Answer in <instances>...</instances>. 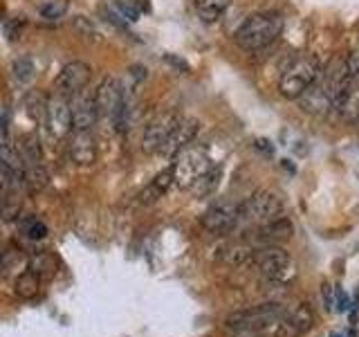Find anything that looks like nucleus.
I'll return each instance as SVG.
<instances>
[{"instance_id":"obj_3","label":"nucleus","mask_w":359,"mask_h":337,"mask_svg":"<svg viewBox=\"0 0 359 337\" xmlns=\"http://www.w3.org/2000/svg\"><path fill=\"white\" fill-rule=\"evenodd\" d=\"M319 67H321V63H319V59H314V56H299V59H294L278 79L280 95L285 99L297 101L314 84V79L319 74Z\"/></svg>"},{"instance_id":"obj_36","label":"nucleus","mask_w":359,"mask_h":337,"mask_svg":"<svg viewBox=\"0 0 359 337\" xmlns=\"http://www.w3.org/2000/svg\"><path fill=\"white\" fill-rule=\"evenodd\" d=\"M164 59H166L168 63H171V65H177L182 72H187V63H184V61H180V59H175V56H168V54L164 56Z\"/></svg>"},{"instance_id":"obj_21","label":"nucleus","mask_w":359,"mask_h":337,"mask_svg":"<svg viewBox=\"0 0 359 337\" xmlns=\"http://www.w3.org/2000/svg\"><path fill=\"white\" fill-rule=\"evenodd\" d=\"M18 153H20L22 164H25V171L43 166V149L34 135H22L18 140Z\"/></svg>"},{"instance_id":"obj_15","label":"nucleus","mask_w":359,"mask_h":337,"mask_svg":"<svg viewBox=\"0 0 359 337\" xmlns=\"http://www.w3.org/2000/svg\"><path fill=\"white\" fill-rule=\"evenodd\" d=\"M198 131H200V121L198 119H194V117H180L175 121L171 135H168V140H166L164 149H162V155L175 157L180 151L187 149L189 144H194Z\"/></svg>"},{"instance_id":"obj_10","label":"nucleus","mask_w":359,"mask_h":337,"mask_svg":"<svg viewBox=\"0 0 359 337\" xmlns=\"http://www.w3.org/2000/svg\"><path fill=\"white\" fill-rule=\"evenodd\" d=\"M45 126L52 133L54 140H63L72 131V115H70V99L61 93H54L45 106Z\"/></svg>"},{"instance_id":"obj_20","label":"nucleus","mask_w":359,"mask_h":337,"mask_svg":"<svg viewBox=\"0 0 359 337\" xmlns=\"http://www.w3.org/2000/svg\"><path fill=\"white\" fill-rule=\"evenodd\" d=\"M0 164L11 173V178L16 180L18 187H27L25 185V164L20 160L18 149H14L9 142H0Z\"/></svg>"},{"instance_id":"obj_18","label":"nucleus","mask_w":359,"mask_h":337,"mask_svg":"<svg viewBox=\"0 0 359 337\" xmlns=\"http://www.w3.org/2000/svg\"><path fill=\"white\" fill-rule=\"evenodd\" d=\"M337 112H339L341 121L351 124V126H359V84L351 81L348 88L339 95L334 104Z\"/></svg>"},{"instance_id":"obj_2","label":"nucleus","mask_w":359,"mask_h":337,"mask_svg":"<svg viewBox=\"0 0 359 337\" xmlns=\"http://www.w3.org/2000/svg\"><path fill=\"white\" fill-rule=\"evenodd\" d=\"M258 275H261L269 284H285V281L294 275V263L292 256L280 245H263L254 250L250 261Z\"/></svg>"},{"instance_id":"obj_28","label":"nucleus","mask_w":359,"mask_h":337,"mask_svg":"<svg viewBox=\"0 0 359 337\" xmlns=\"http://www.w3.org/2000/svg\"><path fill=\"white\" fill-rule=\"evenodd\" d=\"M45 106H48V99H45L41 93H32L25 97V108H27V115L34 121H45Z\"/></svg>"},{"instance_id":"obj_13","label":"nucleus","mask_w":359,"mask_h":337,"mask_svg":"<svg viewBox=\"0 0 359 337\" xmlns=\"http://www.w3.org/2000/svg\"><path fill=\"white\" fill-rule=\"evenodd\" d=\"M314 324V315L308 306H297L283 312L280 322L274 326L272 337H301L306 335Z\"/></svg>"},{"instance_id":"obj_24","label":"nucleus","mask_w":359,"mask_h":337,"mask_svg":"<svg viewBox=\"0 0 359 337\" xmlns=\"http://www.w3.org/2000/svg\"><path fill=\"white\" fill-rule=\"evenodd\" d=\"M218 183H220V166H211L207 173H202L196 180L194 187H191L189 191L194 196H198V198H207V196L213 194V191H216Z\"/></svg>"},{"instance_id":"obj_37","label":"nucleus","mask_w":359,"mask_h":337,"mask_svg":"<svg viewBox=\"0 0 359 337\" xmlns=\"http://www.w3.org/2000/svg\"><path fill=\"white\" fill-rule=\"evenodd\" d=\"M346 303H348L346 295H344V292H339V310H346V308H348V306H346Z\"/></svg>"},{"instance_id":"obj_9","label":"nucleus","mask_w":359,"mask_h":337,"mask_svg":"<svg viewBox=\"0 0 359 337\" xmlns=\"http://www.w3.org/2000/svg\"><path fill=\"white\" fill-rule=\"evenodd\" d=\"M180 117L175 112H160V115H155L149 124H146L144 128V135H142V151L146 155H155V153H162L164 144L168 140V135H171L175 121Z\"/></svg>"},{"instance_id":"obj_16","label":"nucleus","mask_w":359,"mask_h":337,"mask_svg":"<svg viewBox=\"0 0 359 337\" xmlns=\"http://www.w3.org/2000/svg\"><path fill=\"white\" fill-rule=\"evenodd\" d=\"M297 101L303 112H308V115H314V117H325L334 108V101L323 93V88L317 81H314Z\"/></svg>"},{"instance_id":"obj_32","label":"nucleus","mask_w":359,"mask_h":337,"mask_svg":"<svg viewBox=\"0 0 359 337\" xmlns=\"http://www.w3.org/2000/svg\"><path fill=\"white\" fill-rule=\"evenodd\" d=\"M22 232H25L32 241H41L48 236V227H45V225L36 218H29V220L22 223Z\"/></svg>"},{"instance_id":"obj_17","label":"nucleus","mask_w":359,"mask_h":337,"mask_svg":"<svg viewBox=\"0 0 359 337\" xmlns=\"http://www.w3.org/2000/svg\"><path fill=\"white\" fill-rule=\"evenodd\" d=\"M70 157L79 166H90L97 162V142L90 131H76L70 140Z\"/></svg>"},{"instance_id":"obj_27","label":"nucleus","mask_w":359,"mask_h":337,"mask_svg":"<svg viewBox=\"0 0 359 337\" xmlns=\"http://www.w3.org/2000/svg\"><path fill=\"white\" fill-rule=\"evenodd\" d=\"M14 290H16V295L22 297V299L36 297V292H39V277L34 275L32 270H27V272H22V275L16 279Z\"/></svg>"},{"instance_id":"obj_25","label":"nucleus","mask_w":359,"mask_h":337,"mask_svg":"<svg viewBox=\"0 0 359 337\" xmlns=\"http://www.w3.org/2000/svg\"><path fill=\"white\" fill-rule=\"evenodd\" d=\"M11 74L18 84L22 86H29L34 81V77H36V63L29 56H22V59H16L14 65H11Z\"/></svg>"},{"instance_id":"obj_4","label":"nucleus","mask_w":359,"mask_h":337,"mask_svg":"<svg viewBox=\"0 0 359 337\" xmlns=\"http://www.w3.org/2000/svg\"><path fill=\"white\" fill-rule=\"evenodd\" d=\"M211 160H209V153L202 149L198 144H189L187 149H182L173 160V185H177L180 189H191L194 187L196 180L207 173L211 168Z\"/></svg>"},{"instance_id":"obj_6","label":"nucleus","mask_w":359,"mask_h":337,"mask_svg":"<svg viewBox=\"0 0 359 337\" xmlns=\"http://www.w3.org/2000/svg\"><path fill=\"white\" fill-rule=\"evenodd\" d=\"M283 312H285V308L280 306V303H263V306L236 312L233 317H229V326L236 331H245V333H269L272 335L274 326L280 322Z\"/></svg>"},{"instance_id":"obj_8","label":"nucleus","mask_w":359,"mask_h":337,"mask_svg":"<svg viewBox=\"0 0 359 337\" xmlns=\"http://www.w3.org/2000/svg\"><path fill=\"white\" fill-rule=\"evenodd\" d=\"M321 88L323 93L328 95L334 104L337 99H339V95L344 93V90L348 88V84L353 81L351 74H348V67H346V59L344 56H332V59L319 67V74L317 79H314Z\"/></svg>"},{"instance_id":"obj_29","label":"nucleus","mask_w":359,"mask_h":337,"mask_svg":"<svg viewBox=\"0 0 359 337\" xmlns=\"http://www.w3.org/2000/svg\"><path fill=\"white\" fill-rule=\"evenodd\" d=\"M115 9H117V14L121 18H126L128 22L140 20V16H142L137 0H115Z\"/></svg>"},{"instance_id":"obj_11","label":"nucleus","mask_w":359,"mask_h":337,"mask_svg":"<svg viewBox=\"0 0 359 337\" xmlns=\"http://www.w3.org/2000/svg\"><path fill=\"white\" fill-rule=\"evenodd\" d=\"M70 99V115L74 131H93L97 124V104H95V90H79V93L67 97Z\"/></svg>"},{"instance_id":"obj_23","label":"nucleus","mask_w":359,"mask_h":337,"mask_svg":"<svg viewBox=\"0 0 359 337\" xmlns=\"http://www.w3.org/2000/svg\"><path fill=\"white\" fill-rule=\"evenodd\" d=\"M229 5H231V0H196V11L202 22L211 25V22H218L222 18V14L229 9Z\"/></svg>"},{"instance_id":"obj_19","label":"nucleus","mask_w":359,"mask_h":337,"mask_svg":"<svg viewBox=\"0 0 359 337\" xmlns=\"http://www.w3.org/2000/svg\"><path fill=\"white\" fill-rule=\"evenodd\" d=\"M290 236H292V223L285 216H280L272 223H265L261 227H256L254 239L261 245H276L280 241L290 239Z\"/></svg>"},{"instance_id":"obj_38","label":"nucleus","mask_w":359,"mask_h":337,"mask_svg":"<svg viewBox=\"0 0 359 337\" xmlns=\"http://www.w3.org/2000/svg\"><path fill=\"white\" fill-rule=\"evenodd\" d=\"M0 18H3V9H0Z\"/></svg>"},{"instance_id":"obj_33","label":"nucleus","mask_w":359,"mask_h":337,"mask_svg":"<svg viewBox=\"0 0 359 337\" xmlns=\"http://www.w3.org/2000/svg\"><path fill=\"white\" fill-rule=\"evenodd\" d=\"M346 67H348V74H351V79L355 81V79H359V43L355 45V48L348 52L346 56Z\"/></svg>"},{"instance_id":"obj_30","label":"nucleus","mask_w":359,"mask_h":337,"mask_svg":"<svg viewBox=\"0 0 359 337\" xmlns=\"http://www.w3.org/2000/svg\"><path fill=\"white\" fill-rule=\"evenodd\" d=\"M67 7H70V5H67V0H52V3L41 7V16L48 18V20H59V18L65 16Z\"/></svg>"},{"instance_id":"obj_14","label":"nucleus","mask_w":359,"mask_h":337,"mask_svg":"<svg viewBox=\"0 0 359 337\" xmlns=\"http://www.w3.org/2000/svg\"><path fill=\"white\" fill-rule=\"evenodd\" d=\"M123 101V88L115 77H106L95 90V104H97V115L112 119L115 112L119 110Z\"/></svg>"},{"instance_id":"obj_7","label":"nucleus","mask_w":359,"mask_h":337,"mask_svg":"<svg viewBox=\"0 0 359 337\" xmlns=\"http://www.w3.org/2000/svg\"><path fill=\"white\" fill-rule=\"evenodd\" d=\"M241 223V205H233L229 200L213 202V205L202 213V227L211 234H229Z\"/></svg>"},{"instance_id":"obj_12","label":"nucleus","mask_w":359,"mask_h":337,"mask_svg":"<svg viewBox=\"0 0 359 337\" xmlns=\"http://www.w3.org/2000/svg\"><path fill=\"white\" fill-rule=\"evenodd\" d=\"M90 77H93V70H90V65L83 63V61H70L63 65V70L56 77V93H61L65 97H70L79 90L88 88L90 84Z\"/></svg>"},{"instance_id":"obj_5","label":"nucleus","mask_w":359,"mask_h":337,"mask_svg":"<svg viewBox=\"0 0 359 337\" xmlns=\"http://www.w3.org/2000/svg\"><path fill=\"white\" fill-rule=\"evenodd\" d=\"M280 216H283V202L274 191L267 189L256 191L241 205V223L252 225V227H261Z\"/></svg>"},{"instance_id":"obj_31","label":"nucleus","mask_w":359,"mask_h":337,"mask_svg":"<svg viewBox=\"0 0 359 337\" xmlns=\"http://www.w3.org/2000/svg\"><path fill=\"white\" fill-rule=\"evenodd\" d=\"M72 27L76 29L79 37H83V39H88V41H97V27H95L93 22H90L86 16H74Z\"/></svg>"},{"instance_id":"obj_35","label":"nucleus","mask_w":359,"mask_h":337,"mask_svg":"<svg viewBox=\"0 0 359 337\" xmlns=\"http://www.w3.org/2000/svg\"><path fill=\"white\" fill-rule=\"evenodd\" d=\"M321 295L325 297V303H328V308H330L332 306V290H330V284H323Z\"/></svg>"},{"instance_id":"obj_1","label":"nucleus","mask_w":359,"mask_h":337,"mask_svg":"<svg viewBox=\"0 0 359 337\" xmlns=\"http://www.w3.org/2000/svg\"><path fill=\"white\" fill-rule=\"evenodd\" d=\"M283 25L285 20L278 11H258V14H252L247 20H243V25L233 34V41L245 52L265 50L280 37Z\"/></svg>"},{"instance_id":"obj_22","label":"nucleus","mask_w":359,"mask_h":337,"mask_svg":"<svg viewBox=\"0 0 359 337\" xmlns=\"http://www.w3.org/2000/svg\"><path fill=\"white\" fill-rule=\"evenodd\" d=\"M171 187H173V171H171V168H166V171H162L149 187L142 191L140 202H142V205H153V202L160 200Z\"/></svg>"},{"instance_id":"obj_34","label":"nucleus","mask_w":359,"mask_h":337,"mask_svg":"<svg viewBox=\"0 0 359 337\" xmlns=\"http://www.w3.org/2000/svg\"><path fill=\"white\" fill-rule=\"evenodd\" d=\"M0 142H7V119L3 108H0Z\"/></svg>"},{"instance_id":"obj_26","label":"nucleus","mask_w":359,"mask_h":337,"mask_svg":"<svg viewBox=\"0 0 359 337\" xmlns=\"http://www.w3.org/2000/svg\"><path fill=\"white\" fill-rule=\"evenodd\" d=\"M252 254H254V247H247V245H229L224 247L220 258L224 263L229 265H245L252 261Z\"/></svg>"}]
</instances>
